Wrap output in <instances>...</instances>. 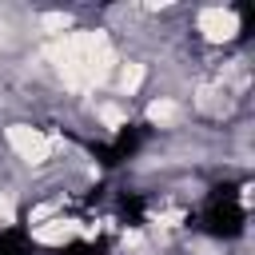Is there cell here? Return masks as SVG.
Masks as SVG:
<instances>
[{
	"label": "cell",
	"mask_w": 255,
	"mask_h": 255,
	"mask_svg": "<svg viewBox=\"0 0 255 255\" xmlns=\"http://www.w3.org/2000/svg\"><path fill=\"white\" fill-rule=\"evenodd\" d=\"M187 36L203 52H231L243 44V20L231 4H199L187 12Z\"/></svg>",
	"instance_id": "obj_1"
},
{
	"label": "cell",
	"mask_w": 255,
	"mask_h": 255,
	"mask_svg": "<svg viewBox=\"0 0 255 255\" xmlns=\"http://www.w3.org/2000/svg\"><path fill=\"white\" fill-rule=\"evenodd\" d=\"M139 120L159 131V135H175L191 124V112H187V100L183 96H171V92H147L143 104H139Z\"/></svg>",
	"instance_id": "obj_2"
},
{
	"label": "cell",
	"mask_w": 255,
	"mask_h": 255,
	"mask_svg": "<svg viewBox=\"0 0 255 255\" xmlns=\"http://www.w3.org/2000/svg\"><path fill=\"white\" fill-rule=\"evenodd\" d=\"M84 231H88V215H76V211H60L44 223H32L28 227V243L40 247V251H64L72 243H84Z\"/></svg>",
	"instance_id": "obj_3"
}]
</instances>
